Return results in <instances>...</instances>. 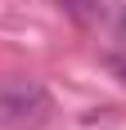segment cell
<instances>
[{
  "label": "cell",
  "mask_w": 126,
  "mask_h": 130,
  "mask_svg": "<svg viewBox=\"0 0 126 130\" xmlns=\"http://www.w3.org/2000/svg\"><path fill=\"white\" fill-rule=\"evenodd\" d=\"M54 117V99L36 76L0 81V126L5 130H41Z\"/></svg>",
  "instance_id": "obj_1"
},
{
  "label": "cell",
  "mask_w": 126,
  "mask_h": 130,
  "mask_svg": "<svg viewBox=\"0 0 126 130\" xmlns=\"http://www.w3.org/2000/svg\"><path fill=\"white\" fill-rule=\"evenodd\" d=\"M59 9L68 13L77 27H95L99 13H104V5H99V0H59Z\"/></svg>",
  "instance_id": "obj_2"
}]
</instances>
